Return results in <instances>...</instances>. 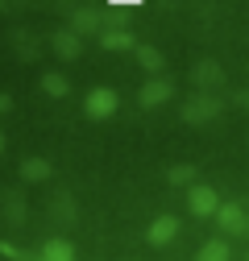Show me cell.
<instances>
[{"label":"cell","instance_id":"1","mask_svg":"<svg viewBox=\"0 0 249 261\" xmlns=\"http://www.w3.org/2000/svg\"><path fill=\"white\" fill-rule=\"evenodd\" d=\"M116 108V95L112 91H91L87 95V116H108Z\"/></svg>","mask_w":249,"mask_h":261},{"label":"cell","instance_id":"2","mask_svg":"<svg viewBox=\"0 0 249 261\" xmlns=\"http://www.w3.org/2000/svg\"><path fill=\"white\" fill-rule=\"evenodd\" d=\"M191 212H195V216L216 212V191H212V187H195V191H191Z\"/></svg>","mask_w":249,"mask_h":261},{"label":"cell","instance_id":"3","mask_svg":"<svg viewBox=\"0 0 249 261\" xmlns=\"http://www.w3.org/2000/svg\"><path fill=\"white\" fill-rule=\"evenodd\" d=\"M175 228H179V224H175L170 216H162L158 224H154V228H150V241H154V245H166V241L175 237Z\"/></svg>","mask_w":249,"mask_h":261},{"label":"cell","instance_id":"4","mask_svg":"<svg viewBox=\"0 0 249 261\" xmlns=\"http://www.w3.org/2000/svg\"><path fill=\"white\" fill-rule=\"evenodd\" d=\"M220 224L229 228V232H245V216H241V207H220Z\"/></svg>","mask_w":249,"mask_h":261},{"label":"cell","instance_id":"5","mask_svg":"<svg viewBox=\"0 0 249 261\" xmlns=\"http://www.w3.org/2000/svg\"><path fill=\"white\" fill-rule=\"evenodd\" d=\"M21 174H25L29 182H38V178H46V174H50V166H46V162H42V158H29V162H25V166H21Z\"/></svg>","mask_w":249,"mask_h":261},{"label":"cell","instance_id":"6","mask_svg":"<svg viewBox=\"0 0 249 261\" xmlns=\"http://www.w3.org/2000/svg\"><path fill=\"white\" fill-rule=\"evenodd\" d=\"M46 261H71V245L67 241H50L46 245Z\"/></svg>","mask_w":249,"mask_h":261},{"label":"cell","instance_id":"7","mask_svg":"<svg viewBox=\"0 0 249 261\" xmlns=\"http://www.w3.org/2000/svg\"><path fill=\"white\" fill-rule=\"evenodd\" d=\"M166 95H170V83H150V87L141 91V100H145V104H158V100H166Z\"/></svg>","mask_w":249,"mask_h":261},{"label":"cell","instance_id":"8","mask_svg":"<svg viewBox=\"0 0 249 261\" xmlns=\"http://www.w3.org/2000/svg\"><path fill=\"white\" fill-rule=\"evenodd\" d=\"M200 261H229V249H225L220 241H212V245H204V253H200Z\"/></svg>","mask_w":249,"mask_h":261},{"label":"cell","instance_id":"9","mask_svg":"<svg viewBox=\"0 0 249 261\" xmlns=\"http://www.w3.org/2000/svg\"><path fill=\"white\" fill-rule=\"evenodd\" d=\"M54 50H58V54H67V58H71V54L79 50V42H75L71 34H58V38H54Z\"/></svg>","mask_w":249,"mask_h":261},{"label":"cell","instance_id":"10","mask_svg":"<svg viewBox=\"0 0 249 261\" xmlns=\"http://www.w3.org/2000/svg\"><path fill=\"white\" fill-rule=\"evenodd\" d=\"M212 112H216V104H187V120H204Z\"/></svg>","mask_w":249,"mask_h":261},{"label":"cell","instance_id":"11","mask_svg":"<svg viewBox=\"0 0 249 261\" xmlns=\"http://www.w3.org/2000/svg\"><path fill=\"white\" fill-rule=\"evenodd\" d=\"M46 91H50V95H67V79H58V75H46Z\"/></svg>","mask_w":249,"mask_h":261},{"label":"cell","instance_id":"12","mask_svg":"<svg viewBox=\"0 0 249 261\" xmlns=\"http://www.w3.org/2000/svg\"><path fill=\"white\" fill-rule=\"evenodd\" d=\"M141 62H145V67H158V62H162V58H158V54H154V50H141Z\"/></svg>","mask_w":249,"mask_h":261},{"label":"cell","instance_id":"13","mask_svg":"<svg viewBox=\"0 0 249 261\" xmlns=\"http://www.w3.org/2000/svg\"><path fill=\"white\" fill-rule=\"evenodd\" d=\"M5 108H9V100H5V95H0V112H5Z\"/></svg>","mask_w":249,"mask_h":261},{"label":"cell","instance_id":"14","mask_svg":"<svg viewBox=\"0 0 249 261\" xmlns=\"http://www.w3.org/2000/svg\"><path fill=\"white\" fill-rule=\"evenodd\" d=\"M0 149H5V137H0Z\"/></svg>","mask_w":249,"mask_h":261}]
</instances>
